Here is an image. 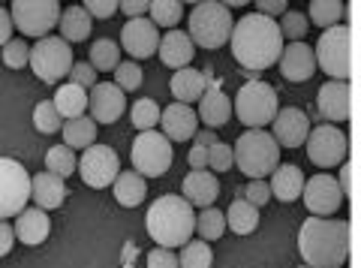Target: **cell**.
Segmentation results:
<instances>
[{"mask_svg": "<svg viewBox=\"0 0 361 268\" xmlns=\"http://www.w3.org/2000/svg\"><path fill=\"white\" fill-rule=\"evenodd\" d=\"M187 21H190L187 37L193 39V46L211 49V51L229 42V33H232V25H235L229 9H226V4H217V0L196 4Z\"/></svg>", "mask_w": 361, "mask_h": 268, "instance_id": "6", "label": "cell"}, {"mask_svg": "<svg viewBox=\"0 0 361 268\" xmlns=\"http://www.w3.org/2000/svg\"><path fill=\"white\" fill-rule=\"evenodd\" d=\"M232 160L247 178L265 181V175L274 172L280 163V145L265 130H247L244 136H238V142H235Z\"/></svg>", "mask_w": 361, "mask_h": 268, "instance_id": "4", "label": "cell"}, {"mask_svg": "<svg viewBox=\"0 0 361 268\" xmlns=\"http://www.w3.org/2000/svg\"><path fill=\"white\" fill-rule=\"evenodd\" d=\"M75 166H78V160H75L73 148H66V145H54V148H49V154H45V172H51L58 178L73 175Z\"/></svg>", "mask_w": 361, "mask_h": 268, "instance_id": "38", "label": "cell"}, {"mask_svg": "<svg viewBox=\"0 0 361 268\" xmlns=\"http://www.w3.org/2000/svg\"><path fill=\"white\" fill-rule=\"evenodd\" d=\"M229 46H232L235 61L244 70H268V66H274L280 61L283 37H280V28L274 18L250 13L232 25Z\"/></svg>", "mask_w": 361, "mask_h": 268, "instance_id": "1", "label": "cell"}, {"mask_svg": "<svg viewBox=\"0 0 361 268\" xmlns=\"http://www.w3.org/2000/svg\"><path fill=\"white\" fill-rule=\"evenodd\" d=\"M16 238L21 244H30V248H37V244H42L45 238H49V232H51V220L45 211L39 208H25L21 214L16 217Z\"/></svg>", "mask_w": 361, "mask_h": 268, "instance_id": "24", "label": "cell"}, {"mask_svg": "<svg viewBox=\"0 0 361 268\" xmlns=\"http://www.w3.org/2000/svg\"><path fill=\"white\" fill-rule=\"evenodd\" d=\"M130 157H133V172H139L142 178H160L172 166V142L157 130L139 133L133 139Z\"/></svg>", "mask_w": 361, "mask_h": 268, "instance_id": "9", "label": "cell"}, {"mask_svg": "<svg viewBox=\"0 0 361 268\" xmlns=\"http://www.w3.org/2000/svg\"><path fill=\"white\" fill-rule=\"evenodd\" d=\"M232 111L250 130H262L277 115V91L268 82H247L232 103Z\"/></svg>", "mask_w": 361, "mask_h": 268, "instance_id": "8", "label": "cell"}, {"mask_svg": "<svg viewBox=\"0 0 361 268\" xmlns=\"http://www.w3.org/2000/svg\"><path fill=\"white\" fill-rule=\"evenodd\" d=\"M63 142L66 148H90V145H97V124L87 115L63 121Z\"/></svg>", "mask_w": 361, "mask_h": 268, "instance_id": "32", "label": "cell"}, {"mask_svg": "<svg viewBox=\"0 0 361 268\" xmlns=\"http://www.w3.org/2000/svg\"><path fill=\"white\" fill-rule=\"evenodd\" d=\"M87 109L94 124H115V121L127 111V94L121 91L115 82H97L87 94Z\"/></svg>", "mask_w": 361, "mask_h": 268, "instance_id": "15", "label": "cell"}, {"mask_svg": "<svg viewBox=\"0 0 361 268\" xmlns=\"http://www.w3.org/2000/svg\"><path fill=\"white\" fill-rule=\"evenodd\" d=\"M75 172L82 175V181L94 190H103V187H111L115 178L121 172V163H118V154L109 148V145H90L85 148L82 160H78Z\"/></svg>", "mask_w": 361, "mask_h": 268, "instance_id": "13", "label": "cell"}, {"mask_svg": "<svg viewBox=\"0 0 361 268\" xmlns=\"http://www.w3.org/2000/svg\"><path fill=\"white\" fill-rule=\"evenodd\" d=\"M82 9L90 18H111L118 13V4H115V0H85Z\"/></svg>", "mask_w": 361, "mask_h": 268, "instance_id": "47", "label": "cell"}, {"mask_svg": "<svg viewBox=\"0 0 361 268\" xmlns=\"http://www.w3.org/2000/svg\"><path fill=\"white\" fill-rule=\"evenodd\" d=\"M121 46L130 54V61H145L160 46V33L151 25V18H130L121 28Z\"/></svg>", "mask_w": 361, "mask_h": 268, "instance_id": "16", "label": "cell"}, {"mask_svg": "<svg viewBox=\"0 0 361 268\" xmlns=\"http://www.w3.org/2000/svg\"><path fill=\"white\" fill-rule=\"evenodd\" d=\"M277 28H280V37H283V39L301 42L304 33H307V28H310V21H307V16L295 13V9H286V13L280 16V25Z\"/></svg>", "mask_w": 361, "mask_h": 268, "instance_id": "41", "label": "cell"}, {"mask_svg": "<svg viewBox=\"0 0 361 268\" xmlns=\"http://www.w3.org/2000/svg\"><path fill=\"white\" fill-rule=\"evenodd\" d=\"M70 85H78V87H94L97 85V73H94V66L90 63H73V70H70Z\"/></svg>", "mask_w": 361, "mask_h": 268, "instance_id": "46", "label": "cell"}, {"mask_svg": "<svg viewBox=\"0 0 361 268\" xmlns=\"http://www.w3.org/2000/svg\"><path fill=\"white\" fill-rule=\"evenodd\" d=\"M337 184H341L343 193H349V187H353V166L349 163H341V181Z\"/></svg>", "mask_w": 361, "mask_h": 268, "instance_id": "55", "label": "cell"}, {"mask_svg": "<svg viewBox=\"0 0 361 268\" xmlns=\"http://www.w3.org/2000/svg\"><path fill=\"white\" fill-rule=\"evenodd\" d=\"M307 157L313 166H319V169H331V166H341L346 160V136L343 130H337L334 124H319L307 133Z\"/></svg>", "mask_w": 361, "mask_h": 268, "instance_id": "12", "label": "cell"}, {"mask_svg": "<svg viewBox=\"0 0 361 268\" xmlns=\"http://www.w3.org/2000/svg\"><path fill=\"white\" fill-rule=\"evenodd\" d=\"M232 148L226 142H214L211 148H208V166L214 172H229V166H232Z\"/></svg>", "mask_w": 361, "mask_h": 268, "instance_id": "44", "label": "cell"}, {"mask_svg": "<svg viewBox=\"0 0 361 268\" xmlns=\"http://www.w3.org/2000/svg\"><path fill=\"white\" fill-rule=\"evenodd\" d=\"M316 70L329 73L331 82H346L353 75V30L346 25H334L322 30L313 49Z\"/></svg>", "mask_w": 361, "mask_h": 268, "instance_id": "5", "label": "cell"}, {"mask_svg": "<svg viewBox=\"0 0 361 268\" xmlns=\"http://www.w3.org/2000/svg\"><path fill=\"white\" fill-rule=\"evenodd\" d=\"M13 241H16L13 226H9L6 220H0V256H6L9 250H13Z\"/></svg>", "mask_w": 361, "mask_h": 268, "instance_id": "52", "label": "cell"}, {"mask_svg": "<svg viewBox=\"0 0 361 268\" xmlns=\"http://www.w3.org/2000/svg\"><path fill=\"white\" fill-rule=\"evenodd\" d=\"M274 142L280 145V148H301L304 142H307V133H310V121L307 115H304L301 109L295 106H286V109H277L274 115Z\"/></svg>", "mask_w": 361, "mask_h": 268, "instance_id": "17", "label": "cell"}, {"mask_svg": "<svg viewBox=\"0 0 361 268\" xmlns=\"http://www.w3.org/2000/svg\"><path fill=\"white\" fill-rule=\"evenodd\" d=\"M148 13H151V25L154 28L175 30L180 16H184V6H180L178 0H154V4H148Z\"/></svg>", "mask_w": 361, "mask_h": 268, "instance_id": "36", "label": "cell"}, {"mask_svg": "<svg viewBox=\"0 0 361 268\" xmlns=\"http://www.w3.org/2000/svg\"><path fill=\"white\" fill-rule=\"evenodd\" d=\"M54 109H58V115L63 121H73V118H82L85 115V109H87V91L85 87H78V85H61V91L54 94Z\"/></svg>", "mask_w": 361, "mask_h": 268, "instance_id": "30", "label": "cell"}, {"mask_svg": "<svg viewBox=\"0 0 361 268\" xmlns=\"http://www.w3.org/2000/svg\"><path fill=\"white\" fill-rule=\"evenodd\" d=\"M217 196H220V181L214 172L202 169V172H190L184 178V199L193 208H211L217 202Z\"/></svg>", "mask_w": 361, "mask_h": 268, "instance_id": "23", "label": "cell"}, {"mask_svg": "<svg viewBox=\"0 0 361 268\" xmlns=\"http://www.w3.org/2000/svg\"><path fill=\"white\" fill-rule=\"evenodd\" d=\"M90 66H94V73H115V66L121 63V49L118 42H111L109 37L97 39L94 46H90Z\"/></svg>", "mask_w": 361, "mask_h": 268, "instance_id": "33", "label": "cell"}, {"mask_svg": "<svg viewBox=\"0 0 361 268\" xmlns=\"http://www.w3.org/2000/svg\"><path fill=\"white\" fill-rule=\"evenodd\" d=\"M286 9H289L286 0H259V4H256V13H259V16L274 18V21H277V16H283Z\"/></svg>", "mask_w": 361, "mask_h": 268, "instance_id": "49", "label": "cell"}, {"mask_svg": "<svg viewBox=\"0 0 361 268\" xmlns=\"http://www.w3.org/2000/svg\"><path fill=\"white\" fill-rule=\"evenodd\" d=\"M341 18H343V4H341V0H313V4H310L307 21L319 25L322 30L341 25Z\"/></svg>", "mask_w": 361, "mask_h": 268, "instance_id": "35", "label": "cell"}, {"mask_svg": "<svg viewBox=\"0 0 361 268\" xmlns=\"http://www.w3.org/2000/svg\"><path fill=\"white\" fill-rule=\"evenodd\" d=\"M271 196H277L280 202H295L304 190V175L295 163H283L271 172V181H268Z\"/></svg>", "mask_w": 361, "mask_h": 268, "instance_id": "26", "label": "cell"}, {"mask_svg": "<svg viewBox=\"0 0 361 268\" xmlns=\"http://www.w3.org/2000/svg\"><path fill=\"white\" fill-rule=\"evenodd\" d=\"M30 199V175L18 160L0 157V220L18 217Z\"/></svg>", "mask_w": 361, "mask_h": 268, "instance_id": "10", "label": "cell"}, {"mask_svg": "<svg viewBox=\"0 0 361 268\" xmlns=\"http://www.w3.org/2000/svg\"><path fill=\"white\" fill-rule=\"evenodd\" d=\"M73 63L75 61H73L70 42H63L61 37H42V39H37V46H30L27 66L45 85H58L61 79H66Z\"/></svg>", "mask_w": 361, "mask_h": 268, "instance_id": "7", "label": "cell"}, {"mask_svg": "<svg viewBox=\"0 0 361 268\" xmlns=\"http://www.w3.org/2000/svg\"><path fill=\"white\" fill-rule=\"evenodd\" d=\"M148 268H178V256L166 248H154L148 253Z\"/></svg>", "mask_w": 361, "mask_h": 268, "instance_id": "48", "label": "cell"}, {"mask_svg": "<svg viewBox=\"0 0 361 268\" xmlns=\"http://www.w3.org/2000/svg\"><path fill=\"white\" fill-rule=\"evenodd\" d=\"M111 190H115V199L123 205V208H135L145 202V193H148V184H145V178L139 172H118L115 184H111Z\"/></svg>", "mask_w": 361, "mask_h": 268, "instance_id": "28", "label": "cell"}, {"mask_svg": "<svg viewBox=\"0 0 361 268\" xmlns=\"http://www.w3.org/2000/svg\"><path fill=\"white\" fill-rule=\"evenodd\" d=\"M30 199L37 202L39 211H54L63 205L66 199V187H63V178L51 175V172H37L30 178Z\"/></svg>", "mask_w": 361, "mask_h": 268, "instance_id": "22", "label": "cell"}, {"mask_svg": "<svg viewBox=\"0 0 361 268\" xmlns=\"http://www.w3.org/2000/svg\"><path fill=\"white\" fill-rule=\"evenodd\" d=\"M121 13H127L130 18H145V13H148V4L145 0H123V4H118Z\"/></svg>", "mask_w": 361, "mask_h": 268, "instance_id": "51", "label": "cell"}, {"mask_svg": "<svg viewBox=\"0 0 361 268\" xmlns=\"http://www.w3.org/2000/svg\"><path fill=\"white\" fill-rule=\"evenodd\" d=\"M142 79H145V75H142V66L135 63V61H123V63L115 66V85L121 87L123 94H127V91H139Z\"/></svg>", "mask_w": 361, "mask_h": 268, "instance_id": "42", "label": "cell"}, {"mask_svg": "<svg viewBox=\"0 0 361 268\" xmlns=\"http://www.w3.org/2000/svg\"><path fill=\"white\" fill-rule=\"evenodd\" d=\"M316 109H319L322 118H329L331 124H341L353 111V91H349V82H325L316 94Z\"/></svg>", "mask_w": 361, "mask_h": 268, "instance_id": "18", "label": "cell"}, {"mask_svg": "<svg viewBox=\"0 0 361 268\" xmlns=\"http://www.w3.org/2000/svg\"><path fill=\"white\" fill-rule=\"evenodd\" d=\"M157 51H160V61L166 66H175V73H178V70H184V66L193 61L196 46H193V39H190L184 30L175 28V30H166V37H160Z\"/></svg>", "mask_w": 361, "mask_h": 268, "instance_id": "21", "label": "cell"}, {"mask_svg": "<svg viewBox=\"0 0 361 268\" xmlns=\"http://www.w3.org/2000/svg\"><path fill=\"white\" fill-rule=\"evenodd\" d=\"M304 205H307L310 217H331L334 211H341L343 205V190L337 184V178L331 175H313V178H304Z\"/></svg>", "mask_w": 361, "mask_h": 268, "instance_id": "14", "label": "cell"}, {"mask_svg": "<svg viewBox=\"0 0 361 268\" xmlns=\"http://www.w3.org/2000/svg\"><path fill=\"white\" fill-rule=\"evenodd\" d=\"M229 115H232V103H229V97H226L217 85L214 87H205V94L199 97V111H196V118L205 121V127H223V124H229Z\"/></svg>", "mask_w": 361, "mask_h": 268, "instance_id": "25", "label": "cell"}, {"mask_svg": "<svg viewBox=\"0 0 361 268\" xmlns=\"http://www.w3.org/2000/svg\"><path fill=\"white\" fill-rule=\"evenodd\" d=\"M145 229L157 241V248L175 250L180 244H187L190 236L196 232V208L184 196L166 193L151 202L148 217H145Z\"/></svg>", "mask_w": 361, "mask_h": 268, "instance_id": "3", "label": "cell"}, {"mask_svg": "<svg viewBox=\"0 0 361 268\" xmlns=\"http://www.w3.org/2000/svg\"><path fill=\"white\" fill-rule=\"evenodd\" d=\"M214 265V253L208 248V241H187L184 250L178 256V268H211Z\"/></svg>", "mask_w": 361, "mask_h": 268, "instance_id": "39", "label": "cell"}, {"mask_svg": "<svg viewBox=\"0 0 361 268\" xmlns=\"http://www.w3.org/2000/svg\"><path fill=\"white\" fill-rule=\"evenodd\" d=\"M9 16H13V25L25 37L42 39L61 21V4L58 0H16Z\"/></svg>", "mask_w": 361, "mask_h": 268, "instance_id": "11", "label": "cell"}, {"mask_svg": "<svg viewBox=\"0 0 361 268\" xmlns=\"http://www.w3.org/2000/svg\"><path fill=\"white\" fill-rule=\"evenodd\" d=\"M190 166H193V172H202L208 169V148H199V145H193V151H190Z\"/></svg>", "mask_w": 361, "mask_h": 268, "instance_id": "53", "label": "cell"}, {"mask_svg": "<svg viewBox=\"0 0 361 268\" xmlns=\"http://www.w3.org/2000/svg\"><path fill=\"white\" fill-rule=\"evenodd\" d=\"M223 232H226V217L220 208H202L196 214L193 236H199V241H217V238H223Z\"/></svg>", "mask_w": 361, "mask_h": 268, "instance_id": "34", "label": "cell"}, {"mask_svg": "<svg viewBox=\"0 0 361 268\" xmlns=\"http://www.w3.org/2000/svg\"><path fill=\"white\" fill-rule=\"evenodd\" d=\"M298 268H307V265H298Z\"/></svg>", "mask_w": 361, "mask_h": 268, "instance_id": "56", "label": "cell"}, {"mask_svg": "<svg viewBox=\"0 0 361 268\" xmlns=\"http://www.w3.org/2000/svg\"><path fill=\"white\" fill-rule=\"evenodd\" d=\"M193 142L199 145V148H211L214 142H220L217 136H214V130H196V136H193Z\"/></svg>", "mask_w": 361, "mask_h": 268, "instance_id": "54", "label": "cell"}, {"mask_svg": "<svg viewBox=\"0 0 361 268\" xmlns=\"http://www.w3.org/2000/svg\"><path fill=\"white\" fill-rule=\"evenodd\" d=\"M130 121H133V127L139 133H148V130H154L157 124H160V106H157L151 97L135 99L133 111H130Z\"/></svg>", "mask_w": 361, "mask_h": 268, "instance_id": "37", "label": "cell"}, {"mask_svg": "<svg viewBox=\"0 0 361 268\" xmlns=\"http://www.w3.org/2000/svg\"><path fill=\"white\" fill-rule=\"evenodd\" d=\"M13 39V16H9L6 6H0V49Z\"/></svg>", "mask_w": 361, "mask_h": 268, "instance_id": "50", "label": "cell"}, {"mask_svg": "<svg viewBox=\"0 0 361 268\" xmlns=\"http://www.w3.org/2000/svg\"><path fill=\"white\" fill-rule=\"evenodd\" d=\"M61 39L63 42H85L90 37V28H94V21L90 16L85 13L82 6H66L61 13Z\"/></svg>", "mask_w": 361, "mask_h": 268, "instance_id": "29", "label": "cell"}, {"mask_svg": "<svg viewBox=\"0 0 361 268\" xmlns=\"http://www.w3.org/2000/svg\"><path fill=\"white\" fill-rule=\"evenodd\" d=\"M223 217H226V226H229L235 236H250V232H256V226H259V208H253L241 196L229 205V211H226Z\"/></svg>", "mask_w": 361, "mask_h": 268, "instance_id": "31", "label": "cell"}, {"mask_svg": "<svg viewBox=\"0 0 361 268\" xmlns=\"http://www.w3.org/2000/svg\"><path fill=\"white\" fill-rule=\"evenodd\" d=\"M298 250L307 268H343L349 256V223L334 217H307L298 232Z\"/></svg>", "mask_w": 361, "mask_h": 268, "instance_id": "2", "label": "cell"}, {"mask_svg": "<svg viewBox=\"0 0 361 268\" xmlns=\"http://www.w3.org/2000/svg\"><path fill=\"white\" fill-rule=\"evenodd\" d=\"M160 124H163V136L169 142H187L196 136V111L193 106H184V103H172L160 109Z\"/></svg>", "mask_w": 361, "mask_h": 268, "instance_id": "20", "label": "cell"}, {"mask_svg": "<svg viewBox=\"0 0 361 268\" xmlns=\"http://www.w3.org/2000/svg\"><path fill=\"white\" fill-rule=\"evenodd\" d=\"M30 61V46L25 39H9L4 46V63L9 70H21V66H27Z\"/></svg>", "mask_w": 361, "mask_h": 268, "instance_id": "43", "label": "cell"}, {"mask_svg": "<svg viewBox=\"0 0 361 268\" xmlns=\"http://www.w3.org/2000/svg\"><path fill=\"white\" fill-rule=\"evenodd\" d=\"M241 199H247L253 208H262L271 202V190H268V181H250L247 187H241Z\"/></svg>", "mask_w": 361, "mask_h": 268, "instance_id": "45", "label": "cell"}, {"mask_svg": "<svg viewBox=\"0 0 361 268\" xmlns=\"http://www.w3.org/2000/svg\"><path fill=\"white\" fill-rule=\"evenodd\" d=\"M205 85H208V73H199V70H190V66H184V70H178L172 75V82H169V91H172L175 103H196V99L205 94Z\"/></svg>", "mask_w": 361, "mask_h": 268, "instance_id": "27", "label": "cell"}, {"mask_svg": "<svg viewBox=\"0 0 361 268\" xmlns=\"http://www.w3.org/2000/svg\"><path fill=\"white\" fill-rule=\"evenodd\" d=\"M33 127H37L39 133H58L63 127V118L58 115V109H54L51 99L37 103V109H33Z\"/></svg>", "mask_w": 361, "mask_h": 268, "instance_id": "40", "label": "cell"}, {"mask_svg": "<svg viewBox=\"0 0 361 268\" xmlns=\"http://www.w3.org/2000/svg\"><path fill=\"white\" fill-rule=\"evenodd\" d=\"M277 63L286 82H307L316 73V58L307 42H289V46H283Z\"/></svg>", "mask_w": 361, "mask_h": 268, "instance_id": "19", "label": "cell"}]
</instances>
